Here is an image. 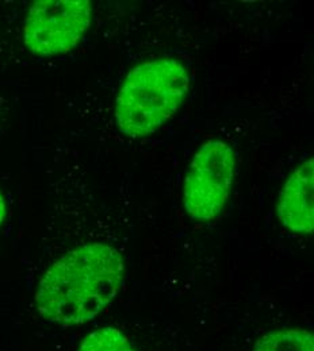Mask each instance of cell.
<instances>
[{
	"mask_svg": "<svg viewBox=\"0 0 314 351\" xmlns=\"http://www.w3.org/2000/svg\"><path fill=\"white\" fill-rule=\"evenodd\" d=\"M125 277L122 254L95 242L78 246L43 276L34 303L47 322L75 326L92 320L117 296Z\"/></svg>",
	"mask_w": 314,
	"mask_h": 351,
	"instance_id": "obj_1",
	"label": "cell"
},
{
	"mask_svg": "<svg viewBox=\"0 0 314 351\" xmlns=\"http://www.w3.org/2000/svg\"><path fill=\"white\" fill-rule=\"evenodd\" d=\"M188 88L187 69L178 60L159 58L137 65L115 99L117 128L131 138L153 134L177 114Z\"/></svg>",
	"mask_w": 314,
	"mask_h": 351,
	"instance_id": "obj_2",
	"label": "cell"
},
{
	"mask_svg": "<svg viewBox=\"0 0 314 351\" xmlns=\"http://www.w3.org/2000/svg\"><path fill=\"white\" fill-rule=\"evenodd\" d=\"M236 154L223 139L206 141L194 154L183 184V206L190 218L216 219L229 199Z\"/></svg>",
	"mask_w": 314,
	"mask_h": 351,
	"instance_id": "obj_3",
	"label": "cell"
},
{
	"mask_svg": "<svg viewBox=\"0 0 314 351\" xmlns=\"http://www.w3.org/2000/svg\"><path fill=\"white\" fill-rule=\"evenodd\" d=\"M91 19L89 0H37L27 11L23 41L40 57L64 54L80 44Z\"/></svg>",
	"mask_w": 314,
	"mask_h": 351,
	"instance_id": "obj_4",
	"label": "cell"
},
{
	"mask_svg": "<svg viewBox=\"0 0 314 351\" xmlns=\"http://www.w3.org/2000/svg\"><path fill=\"white\" fill-rule=\"evenodd\" d=\"M313 193L314 158H308L289 176L276 206L278 219L291 232H313Z\"/></svg>",
	"mask_w": 314,
	"mask_h": 351,
	"instance_id": "obj_5",
	"label": "cell"
},
{
	"mask_svg": "<svg viewBox=\"0 0 314 351\" xmlns=\"http://www.w3.org/2000/svg\"><path fill=\"white\" fill-rule=\"evenodd\" d=\"M254 351H314L313 334L306 330H276L262 335Z\"/></svg>",
	"mask_w": 314,
	"mask_h": 351,
	"instance_id": "obj_6",
	"label": "cell"
},
{
	"mask_svg": "<svg viewBox=\"0 0 314 351\" xmlns=\"http://www.w3.org/2000/svg\"><path fill=\"white\" fill-rule=\"evenodd\" d=\"M79 351H137L128 338L113 327L91 332L82 342Z\"/></svg>",
	"mask_w": 314,
	"mask_h": 351,
	"instance_id": "obj_7",
	"label": "cell"
},
{
	"mask_svg": "<svg viewBox=\"0 0 314 351\" xmlns=\"http://www.w3.org/2000/svg\"><path fill=\"white\" fill-rule=\"evenodd\" d=\"M5 214H7V204H5V199L4 195L0 191V226L5 219Z\"/></svg>",
	"mask_w": 314,
	"mask_h": 351,
	"instance_id": "obj_8",
	"label": "cell"
}]
</instances>
